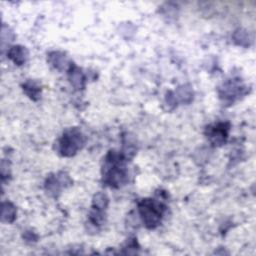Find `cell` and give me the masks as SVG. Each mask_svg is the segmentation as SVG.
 I'll return each instance as SVG.
<instances>
[{
    "instance_id": "1",
    "label": "cell",
    "mask_w": 256,
    "mask_h": 256,
    "mask_svg": "<svg viewBox=\"0 0 256 256\" xmlns=\"http://www.w3.org/2000/svg\"><path fill=\"white\" fill-rule=\"evenodd\" d=\"M124 156L122 153L110 151L103 167V182L113 188H118L126 182L127 171L124 165Z\"/></svg>"
},
{
    "instance_id": "2",
    "label": "cell",
    "mask_w": 256,
    "mask_h": 256,
    "mask_svg": "<svg viewBox=\"0 0 256 256\" xmlns=\"http://www.w3.org/2000/svg\"><path fill=\"white\" fill-rule=\"evenodd\" d=\"M138 209L144 225L149 229H154L160 224L165 208L159 201L146 198L139 202Z\"/></svg>"
},
{
    "instance_id": "3",
    "label": "cell",
    "mask_w": 256,
    "mask_h": 256,
    "mask_svg": "<svg viewBox=\"0 0 256 256\" xmlns=\"http://www.w3.org/2000/svg\"><path fill=\"white\" fill-rule=\"evenodd\" d=\"M85 143V138L77 128L66 130L58 142V151L62 156L71 157L77 153Z\"/></svg>"
},
{
    "instance_id": "4",
    "label": "cell",
    "mask_w": 256,
    "mask_h": 256,
    "mask_svg": "<svg viewBox=\"0 0 256 256\" xmlns=\"http://www.w3.org/2000/svg\"><path fill=\"white\" fill-rule=\"evenodd\" d=\"M229 124L228 123H217L207 127L206 135L210 142L216 146L222 145L226 142L228 137Z\"/></svg>"
},
{
    "instance_id": "5",
    "label": "cell",
    "mask_w": 256,
    "mask_h": 256,
    "mask_svg": "<svg viewBox=\"0 0 256 256\" xmlns=\"http://www.w3.org/2000/svg\"><path fill=\"white\" fill-rule=\"evenodd\" d=\"M243 90V86L240 82L236 80H230L223 84L220 88V96L225 99H232L241 95V91Z\"/></svg>"
},
{
    "instance_id": "6",
    "label": "cell",
    "mask_w": 256,
    "mask_h": 256,
    "mask_svg": "<svg viewBox=\"0 0 256 256\" xmlns=\"http://www.w3.org/2000/svg\"><path fill=\"white\" fill-rule=\"evenodd\" d=\"M68 78L72 86L76 89H83L85 85V77L79 67L74 64H70L68 70Z\"/></svg>"
},
{
    "instance_id": "7",
    "label": "cell",
    "mask_w": 256,
    "mask_h": 256,
    "mask_svg": "<svg viewBox=\"0 0 256 256\" xmlns=\"http://www.w3.org/2000/svg\"><path fill=\"white\" fill-rule=\"evenodd\" d=\"M7 56L16 65L20 66V65H23L26 62V59L28 57V51L25 47L20 46V45H16V46H12L8 50Z\"/></svg>"
},
{
    "instance_id": "8",
    "label": "cell",
    "mask_w": 256,
    "mask_h": 256,
    "mask_svg": "<svg viewBox=\"0 0 256 256\" xmlns=\"http://www.w3.org/2000/svg\"><path fill=\"white\" fill-rule=\"evenodd\" d=\"M47 60L52 66H54L58 70L64 69L68 63L66 55L59 51H53L49 53Z\"/></svg>"
},
{
    "instance_id": "9",
    "label": "cell",
    "mask_w": 256,
    "mask_h": 256,
    "mask_svg": "<svg viewBox=\"0 0 256 256\" xmlns=\"http://www.w3.org/2000/svg\"><path fill=\"white\" fill-rule=\"evenodd\" d=\"M22 87L23 91L30 99L37 101L41 97V88L35 81L27 80Z\"/></svg>"
},
{
    "instance_id": "10",
    "label": "cell",
    "mask_w": 256,
    "mask_h": 256,
    "mask_svg": "<svg viewBox=\"0 0 256 256\" xmlns=\"http://www.w3.org/2000/svg\"><path fill=\"white\" fill-rule=\"evenodd\" d=\"M2 221L11 223L14 221L16 217V208L10 202H3L2 203Z\"/></svg>"
},
{
    "instance_id": "11",
    "label": "cell",
    "mask_w": 256,
    "mask_h": 256,
    "mask_svg": "<svg viewBox=\"0 0 256 256\" xmlns=\"http://www.w3.org/2000/svg\"><path fill=\"white\" fill-rule=\"evenodd\" d=\"M173 95L176 100L178 99L182 103H189V102H191V100L193 98V92H192L191 88L186 85L178 87L175 94H173Z\"/></svg>"
},
{
    "instance_id": "12",
    "label": "cell",
    "mask_w": 256,
    "mask_h": 256,
    "mask_svg": "<svg viewBox=\"0 0 256 256\" xmlns=\"http://www.w3.org/2000/svg\"><path fill=\"white\" fill-rule=\"evenodd\" d=\"M108 205V197L104 193H97L94 196L93 203H92V208L97 209V210H102L104 211Z\"/></svg>"
},
{
    "instance_id": "13",
    "label": "cell",
    "mask_w": 256,
    "mask_h": 256,
    "mask_svg": "<svg viewBox=\"0 0 256 256\" xmlns=\"http://www.w3.org/2000/svg\"><path fill=\"white\" fill-rule=\"evenodd\" d=\"M233 39L236 44L241 46L249 45V34L244 29H237L233 34Z\"/></svg>"
}]
</instances>
